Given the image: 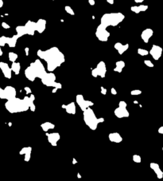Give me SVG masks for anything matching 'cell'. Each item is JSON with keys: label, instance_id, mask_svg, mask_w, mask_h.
I'll return each instance as SVG.
<instances>
[{"label": "cell", "instance_id": "obj_1", "mask_svg": "<svg viewBox=\"0 0 163 181\" xmlns=\"http://www.w3.org/2000/svg\"><path fill=\"white\" fill-rule=\"evenodd\" d=\"M38 56L41 59H43L47 64V69L49 72H53L60 67L65 62V55L56 46L51 47L46 50H38Z\"/></svg>", "mask_w": 163, "mask_h": 181}, {"label": "cell", "instance_id": "obj_2", "mask_svg": "<svg viewBox=\"0 0 163 181\" xmlns=\"http://www.w3.org/2000/svg\"><path fill=\"white\" fill-rule=\"evenodd\" d=\"M47 73L45 69L43 64L42 63L39 59H37L30 64L25 70V78L30 82H34L36 78L42 79L43 77Z\"/></svg>", "mask_w": 163, "mask_h": 181}, {"label": "cell", "instance_id": "obj_3", "mask_svg": "<svg viewBox=\"0 0 163 181\" xmlns=\"http://www.w3.org/2000/svg\"><path fill=\"white\" fill-rule=\"evenodd\" d=\"M28 97H25L23 99L14 97L11 100H9L5 103V107L8 112L10 113L25 112L29 108L28 104Z\"/></svg>", "mask_w": 163, "mask_h": 181}, {"label": "cell", "instance_id": "obj_4", "mask_svg": "<svg viewBox=\"0 0 163 181\" xmlns=\"http://www.w3.org/2000/svg\"><path fill=\"white\" fill-rule=\"evenodd\" d=\"M125 18L124 14L120 12L117 13H108L104 14L100 19V24L104 27L108 26H116L119 23H121Z\"/></svg>", "mask_w": 163, "mask_h": 181}, {"label": "cell", "instance_id": "obj_5", "mask_svg": "<svg viewBox=\"0 0 163 181\" xmlns=\"http://www.w3.org/2000/svg\"><path fill=\"white\" fill-rule=\"evenodd\" d=\"M84 121L86 125L89 127L90 129L96 130L97 129L99 123L104 122V119L103 117L97 118L93 110L91 108H88L87 109L84 111Z\"/></svg>", "mask_w": 163, "mask_h": 181}, {"label": "cell", "instance_id": "obj_6", "mask_svg": "<svg viewBox=\"0 0 163 181\" xmlns=\"http://www.w3.org/2000/svg\"><path fill=\"white\" fill-rule=\"evenodd\" d=\"M16 97V89L13 86H6L5 89L0 88V98L7 101Z\"/></svg>", "mask_w": 163, "mask_h": 181}, {"label": "cell", "instance_id": "obj_7", "mask_svg": "<svg viewBox=\"0 0 163 181\" xmlns=\"http://www.w3.org/2000/svg\"><path fill=\"white\" fill-rule=\"evenodd\" d=\"M110 35L111 34L108 31L106 27H104L101 24L98 26L96 31V36L100 42H107L110 38Z\"/></svg>", "mask_w": 163, "mask_h": 181}, {"label": "cell", "instance_id": "obj_8", "mask_svg": "<svg viewBox=\"0 0 163 181\" xmlns=\"http://www.w3.org/2000/svg\"><path fill=\"white\" fill-rule=\"evenodd\" d=\"M107 73V67L106 65H105L104 61H100L98 63V65H96V67L94 69H92V75L94 78H97L98 76H100L102 78H105V75H106Z\"/></svg>", "mask_w": 163, "mask_h": 181}, {"label": "cell", "instance_id": "obj_9", "mask_svg": "<svg viewBox=\"0 0 163 181\" xmlns=\"http://www.w3.org/2000/svg\"><path fill=\"white\" fill-rule=\"evenodd\" d=\"M76 101L77 105L80 106V108H81V110L84 112L85 109H87L88 108H90L91 106H92L94 104L93 102H92L91 101H86L84 98L83 95L81 94H78L76 95Z\"/></svg>", "mask_w": 163, "mask_h": 181}, {"label": "cell", "instance_id": "obj_10", "mask_svg": "<svg viewBox=\"0 0 163 181\" xmlns=\"http://www.w3.org/2000/svg\"><path fill=\"white\" fill-rule=\"evenodd\" d=\"M42 84L48 87H53L56 82V75L52 72L47 73L43 78H42Z\"/></svg>", "mask_w": 163, "mask_h": 181}, {"label": "cell", "instance_id": "obj_11", "mask_svg": "<svg viewBox=\"0 0 163 181\" xmlns=\"http://www.w3.org/2000/svg\"><path fill=\"white\" fill-rule=\"evenodd\" d=\"M149 54H150L154 60H158L162 54V48L159 46H157V45H153Z\"/></svg>", "mask_w": 163, "mask_h": 181}, {"label": "cell", "instance_id": "obj_12", "mask_svg": "<svg viewBox=\"0 0 163 181\" xmlns=\"http://www.w3.org/2000/svg\"><path fill=\"white\" fill-rule=\"evenodd\" d=\"M0 69L2 70V72H3V75L6 78H7V79H10V78H11L12 70L7 63L1 61V62H0Z\"/></svg>", "mask_w": 163, "mask_h": 181}, {"label": "cell", "instance_id": "obj_13", "mask_svg": "<svg viewBox=\"0 0 163 181\" xmlns=\"http://www.w3.org/2000/svg\"><path fill=\"white\" fill-rule=\"evenodd\" d=\"M46 136L48 137V141L49 144H51V145L53 146H57V142L60 140V134L57 133H46Z\"/></svg>", "mask_w": 163, "mask_h": 181}, {"label": "cell", "instance_id": "obj_14", "mask_svg": "<svg viewBox=\"0 0 163 181\" xmlns=\"http://www.w3.org/2000/svg\"><path fill=\"white\" fill-rule=\"evenodd\" d=\"M115 115L118 118H123V117H128L129 116V112L125 107H118L115 110Z\"/></svg>", "mask_w": 163, "mask_h": 181}, {"label": "cell", "instance_id": "obj_15", "mask_svg": "<svg viewBox=\"0 0 163 181\" xmlns=\"http://www.w3.org/2000/svg\"><path fill=\"white\" fill-rule=\"evenodd\" d=\"M153 34H154L153 30L150 28H147V29H145L142 32L141 38L145 43H148L150 41V38L153 36Z\"/></svg>", "mask_w": 163, "mask_h": 181}, {"label": "cell", "instance_id": "obj_16", "mask_svg": "<svg viewBox=\"0 0 163 181\" xmlns=\"http://www.w3.org/2000/svg\"><path fill=\"white\" fill-rule=\"evenodd\" d=\"M25 27L27 30L28 35H34V33L36 31V22L33 21H28L25 24Z\"/></svg>", "mask_w": 163, "mask_h": 181}, {"label": "cell", "instance_id": "obj_17", "mask_svg": "<svg viewBox=\"0 0 163 181\" xmlns=\"http://www.w3.org/2000/svg\"><path fill=\"white\" fill-rule=\"evenodd\" d=\"M46 28V21L43 18H39L36 22V31L39 34L43 33Z\"/></svg>", "mask_w": 163, "mask_h": 181}, {"label": "cell", "instance_id": "obj_18", "mask_svg": "<svg viewBox=\"0 0 163 181\" xmlns=\"http://www.w3.org/2000/svg\"><path fill=\"white\" fill-rule=\"evenodd\" d=\"M115 49L118 51V53L122 55L123 54V53H125L126 50H128V48H129V44H125V45H123L122 43H120V42H116V43L115 44L114 46Z\"/></svg>", "mask_w": 163, "mask_h": 181}, {"label": "cell", "instance_id": "obj_19", "mask_svg": "<svg viewBox=\"0 0 163 181\" xmlns=\"http://www.w3.org/2000/svg\"><path fill=\"white\" fill-rule=\"evenodd\" d=\"M63 108H65L66 110V112L68 114H76V105H75V102H71L68 105H62L61 106Z\"/></svg>", "mask_w": 163, "mask_h": 181}, {"label": "cell", "instance_id": "obj_20", "mask_svg": "<svg viewBox=\"0 0 163 181\" xmlns=\"http://www.w3.org/2000/svg\"><path fill=\"white\" fill-rule=\"evenodd\" d=\"M108 138L109 140H110V141L113 142V143H120V142H122V140H123V137L118 133H110L108 136Z\"/></svg>", "mask_w": 163, "mask_h": 181}, {"label": "cell", "instance_id": "obj_21", "mask_svg": "<svg viewBox=\"0 0 163 181\" xmlns=\"http://www.w3.org/2000/svg\"><path fill=\"white\" fill-rule=\"evenodd\" d=\"M18 36L17 35V34H15V35H14L13 37H11V38H9L8 37V40H7V44L8 46H9V47H10V48H14V47H15L16 46V42H17V41H18Z\"/></svg>", "mask_w": 163, "mask_h": 181}, {"label": "cell", "instance_id": "obj_22", "mask_svg": "<svg viewBox=\"0 0 163 181\" xmlns=\"http://www.w3.org/2000/svg\"><path fill=\"white\" fill-rule=\"evenodd\" d=\"M16 32H17V35L18 36V38L22 37L23 35L27 34V30L25 29V26H18L16 27Z\"/></svg>", "mask_w": 163, "mask_h": 181}, {"label": "cell", "instance_id": "obj_23", "mask_svg": "<svg viewBox=\"0 0 163 181\" xmlns=\"http://www.w3.org/2000/svg\"><path fill=\"white\" fill-rule=\"evenodd\" d=\"M125 67V62L123 61H118L116 63H115V67L114 69L115 72H117V73H121L123 71V69Z\"/></svg>", "mask_w": 163, "mask_h": 181}, {"label": "cell", "instance_id": "obj_24", "mask_svg": "<svg viewBox=\"0 0 163 181\" xmlns=\"http://www.w3.org/2000/svg\"><path fill=\"white\" fill-rule=\"evenodd\" d=\"M11 69L12 72H14V74L16 75H18L19 73H20V69H21V65L19 62H12V65H11Z\"/></svg>", "mask_w": 163, "mask_h": 181}, {"label": "cell", "instance_id": "obj_25", "mask_svg": "<svg viewBox=\"0 0 163 181\" xmlns=\"http://www.w3.org/2000/svg\"><path fill=\"white\" fill-rule=\"evenodd\" d=\"M34 100H35V97H34L33 94L31 93L30 96L28 97V104H29V107L32 112L35 111V105H34V103H33Z\"/></svg>", "mask_w": 163, "mask_h": 181}, {"label": "cell", "instance_id": "obj_26", "mask_svg": "<svg viewBox=\"0 0 163 181\" xmlns=\"http://www.w3.org/2000/svg\"><path fill=\"white\" fill-rule=\"evenodd\" d=\"M41 127L45 132H48L49 129H53L55 128V125L51 122H45L41 125Z\"/></svg>", "mask_w": 163, "mask_h": 181}, {"label": "cell", "instance_id": "obj_27", "mask_svg": "<svg viewBox=\"0 0 163 181\" xmlns=\"http://www.w3.org/2000/svg\"><path fill=\"white\" fill-rule=\"evenodd\" d=\"M150 167L154 170V171L156 172V173H157L158 178H162V172H161L160 170H159V168H158V165H157L156 164H150Z\"/></svg>", "mask_w": 163, "mask_h": 181}, {"label": "cell", "instance_id": "obj_28", "mask_svg": "<svg viewBox=\"0 0 163 181\" xmlns=\"http://www.w3.org/2000/svg\"><path fill=\"white\" fill-rule=\"evenodd\" d=\"M8 57H9V60L11 61V62H15L18 57V54L14 52H10L9 54H8Z\"/></svg>", "mask_w": 163, "mask_h": 181}, {"label": "cell", "instance_id": "obj_29", "mask_svg": "<svg viewBox=\"0 0 163 181\" xmlns=\"http://www.w3.org/2000/svg\"><path fill=\"white\" fill-rule=\"evenodd\" d=\"M32 152V148L31 147H25V148H22V150L20 151L19 154L20 155H25L28 152Z\"/></svg>", "mask_w": 163, "mask_h": 181}, {"label": "cell", "instance_id": "obj_30", "mask_svg": "<svg viewBox=\"0 0 163 181\" xmlns=\"http://www.w3.org/2000/svg\"><path fill=\"white\" fill-rule=\"evenodd\" d=\"M138 54L141 56H146V55L149 54V51L145 50V49H142V48H138Z\"/></svg>", "mask_w": 163, "mask_h": 181}, {"label": "cell", "instance_id": "obj_31", "mask_svg": "<svg viewBox=\"0 0 163 181\" xmlns=\"http://www.w3.org/2000/svg\"><path fill=\"white\" fill-rule=\"evenodd\" d=\"M7 40H8V37H6V36L0 37V46H5V45L7 43Z\"/></svg>", "mask_w": 163, "mask_h": 181}, {"label": "cell", "instance_id": "obj_32", "mask_svg": "<svg viewBox=\"0 0 163 181\" xmlns=\"http://www.w3.org/2000/svg\"><path fill=\"white\" fill-rule=\"evenodd\" d=\"M65 11L68 13V14H71V15H74V14H75V12L73 11V10H72V7L69 6H65Z\"/></svg>", "mask_w": 163, "mask_h": 181}, {"label": "cell", "instance_id": "obj_33", "mask_svg": "<svg viewBox=\"0 0 163 181\" xmlns=\"http://www.w3.org/2000/svg\"><path fill=\"white\" fill-rule=\"evenodd\" d=\"M130 10L132 12H134L135 14H139L140 13V10H139V8H138V6H133L130 7Z\"/></svg>", "mask_w": 163, "mask_h": 181}, {"label": "cell", "instance_id": "obj_34", "mask_svg": "<svg viewBox=\"0 0 163 181\" xmlns=\"http://www.w3.org/2000/svg\"><path fill=\"white\" fill-rule=\"evenodd\" d=\"M138 8H139L140 12H144L148 9V6L147 5H142H142L138 6Z\"/></svg>", "mask_w": 163, "mask_h": 181}, {"label": "cell", "instance_id": "obj_35", "mask_svg": "<svg viewBox=\"0 0 163 181\" xmlns=\"http://www.w3.org/2000/svg\"><path fill=\"white\" fill-rule=\"evenodd\" d=\"M133 160L135 163H140L141 162V157L138 155H134L133 156Z\"/></svg>", "mask_w": 163, "mask_h": 181}, {"label": "cell", "instance_id": "obj_36", "mask_svg": "<svg viewBox=\"0 0 163 181\" xmlns=\"http://www.w3.org/2000/svg\"><path fill=\"white\" fill-rule=\"evenodd\" d=\"M142 93V91L141 90H138V89H134V90H132L130 92V94L133 95V96H137V95H140Z\"/></svg>", "mask_w": 163, "mask_h": 181}, {"label": "cell", "instance_id": "obj_37", "mask_svg": "<svg viewBox=\"0 0 163 181\" xmlns=\"http://www.w3.org/2000/svg\"><path fill=\"white\" fill-rule=\"evenodd\" d=\"M24 160L25 161V162H28V161L30 159V157H31V152H28L26 153V154L24 155Z\"/></svg>", "mask_w": 163, "mask_h": 181}, {"label": "cell", "instance_id": "obj_38", "mask_svg": "<svg viewBox=\"0 0 163 181\" xmlns=\"http://www.w3.org/2000/svg\"><path fill=\"white\" fill-rule=\"evenodd\" d=\"M144 63L146 65H147L148 67H154V64L151 62V61L150 60H145Z\"/></svg>", "mask_w": 163, "mask_h": 181}, {"label": "cell", "instance_id": "obj_39", "mask_svg": "<svg viewBox=\"0 0 163 181\" xmlns=\"http://www.w3.org/2000/svg\"><path fill=\"white\" fill-rule=\"evenodd\" d=\"M53 88H56V89H61L62 88V85L61 84V83H59V82H55L54 86H53Z\"/></svg>", "mask_w": 163, "mask_h": 181}, {"label": "cell", "instance_id": "obj_40", "mask_svg": "<svg viewBox=\"0 0 163 181\" xmlns=\"http://www.w3.org/2000/svg\"><path fill=\"white\" fill-rule=\"evenodd\" d=\"M2 26H3L4 29H10V26L8 25L7 23L5 22H2Z\"/></svg>", "mask_w": 163, "mask_h": 181}, {"label": "cell", "instance_id": "obj_41", "mask_svg": "<svg viewBox=\"0 0 163 181\" xmlns=\"http://www.w3.org/2000/svg\"><path fill=\"white\" fill-rule=\"evenodd\" d=\"M24 90L25 91V93H26V94H31L32 91H31V89H30V88H29V87H28V86L25 87V88H24Z\"/></svg>", "mask_w": 163, "mask_h": 181}, {"label": "cell", "instance_id": "obj_42", "mask_svg": "<svg viewBox=\"0 0 163 181\" xmlns=\"http://www.w3.org/2000/svg\"><path fill=\"white\" fill-rule=\"evenodd\" d=\"M126 103L125 101H119V107H125V108H126Z\"/></svg>", "mask_w": 163, "mask_h": 181}, {"label": "cell", "instance_id": "obj_43", "mask_svg": "<svg viewBox=\"0 0 163 181\" xmlns=\"http://www.w3.org/2000/svg\"><path fill=\"white\" fill-rule=\"evenodd\" d=\"M100 89H101V93H102V94H103V95H105V94H106V93H107V89L104 88L103 86H102Z\"/></svg>", "mask_w": 163, "mask_h": 181}, {"label": "cell", "instance_id": "obj_44", "mask_svg": "<svg viewBox=\"0 0 163 181\" xmlns=\"http://www.w3.org/2000/svg\"><path fill=\"white\" fill-rule=\"evenodd\" d=\"M111 94H113V95H116L117 94V91L115 90V88H111Z\"/></svg>", "mask_w": 163, "mask_h": 181}, {"label": "cell", "instance_id": "obj_45", "mask_svg": "<svg viewBox=\"0 0 163 181\" xmlns=\"http://www.w3.org/2000/svg\"><path fill=\"white\" fill-rule=\"evenodd\" d=\"M24 50H25V55H26V56H28V55H29V47H25Z\"/></svg>", "mask_w": 163, "mask_h": 181}, {"label": "cell", "instance_id": "obj_46", "mask_svg": "<svg viewBox=\"0 0 163 181\" xmlns=\"http://www.w3.org/2000/svg\"><path fill=\"white\" fill-rule=\"evenodd\" d=\"M88 3L91 6H94L96 4V2H95V0H88Z\"/></svg>", "mask_w": 163, "mask_h": 181}, {"label": "cell", "instance_id": "obj_47", "mask_svg": "<svg viewBox=\"0 0 163 181\" xmlns=\"http://www.w3.org/2000/svg\"><path fill=\"white\" fill-rule=\"evenodd\" d=\"M106 1L108 2L109 4H111V5H112V4H114V3H115L114 0H106Z\"/></svg>", "mask_w": 163, "mask_h": 181}, {"label": "cell", "instance_id": "obj_48", "mask_svg": "<svg viewBox=\"0 0 163 181\" xmlns=\"http://www.w3.org/2000/svg\"><path fill=\"white\" fill-rule=\"evenodd\" d=\"M143 1H145V0H134V2H135L136 3H142Z\"/></svg>", "mask_w": 163, "mask_h": 181}, {"label": "cell", "instance_id": "obj_49", "mask_svg": "<svg viewBox=\"0 0 163 181\" xmlns=\"http://www.w3.org/2000/svg\"><path fill=\"white\" fill-rule=\"evenodd\" d=\"M3 6V0H0V8H2Z\"/></svg>", "mask_w": 163, "mask_h": 181}, {"label": "cell", "instance_id": "obj_50", "mask_svg": "<svg viewBox=\"0 0 163 181\" xmlns=\"http://www.w3.org/2000/svg\"><path fill=\"white\" fill-rule=\"evenodd\" d=\"M76 163H77L76 159L73 158V160H72V164H76Z\"/></svg>", "mask_w": 163, "mask_h": 181}, {"label": "cell", "instance_id": "obj_51", "mask_svg": "<svg viewBox=\"0 0 163 181\" xmlns=\"http://www.w3.org/2000/svg\"><path fill=\"white\" fill-rule=\"evenodd\" d=\"M57 89H56V88H54V89H53L52 93H55L56 92H57Z\"/></svg>", "mask_w": 163, "mask_h": 181}, {"label": "cell", "instance_id": "obj_52", "mask_svg": "<svg viewBox=\"0 0 163 181\" xmlns=\"http://www.w3.org/2000/svg\"><path fill=\"white\" fill-rule=\"evenodd\" d=\"M3 55V50H2V49H1V46H0V57Z\"/></svg>", "mask_w": 163, "mask_h": 181}, {"label": "cell", "instance_id": "obj_53", "mask_svg": "<svg viewBox=\"0 0 163 181\" xmlns=\"http://www.w3.org/2000/svg\"><path fill=\"white\" fill-rule=\"evenodd\" d=\"M77 175H78V178H80V177H81L80 175V173H78V174H77Z\"/></svg>", "mask_w": 163, "mask_h": 181}]
</instances>
